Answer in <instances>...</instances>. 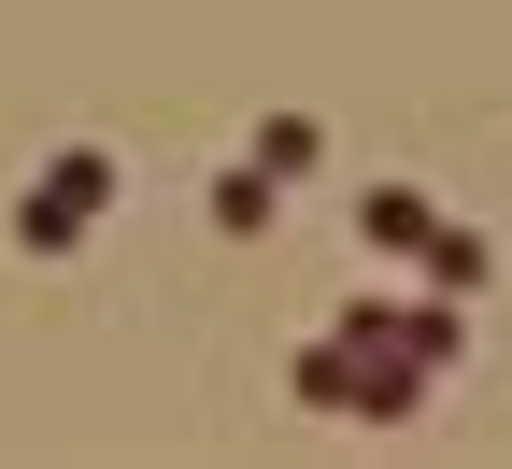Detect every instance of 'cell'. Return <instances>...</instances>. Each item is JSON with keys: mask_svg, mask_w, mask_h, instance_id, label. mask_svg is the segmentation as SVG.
Returning a JSON list of instances; mask_svg holds the SVG:
<instances>
[{"mask_svg": "<svg viewBox=\"0 0 512 469\" xmlns=\"http://www.w3.org/2000/svg\"><path fill=\"white\" fill-rule=\"evenodd\" d=\"M100 199H114V157H100V143H57V157H43V185L15 199V242H29V256H72Z\"/></svg>", "mask_w": 512, "mask_h": 469, "instance_id": "obj_1", "label": "cell"}, {"mask_svg": "<svg viewBox=\"0 0 512 469\" xmlns=\"http://www.w3.org/2000/svg\"><path fill=\"white\" fill-rule=\"evenodd\" d=\"M313 157H328V128H313V114H271V128H256V171H271V185L313 171Z\"/></svg>", "mask_w": 512, "mask_h": 469, "instance_id": "obj_2", "label": "cell"}, {"mask_svg": "<svg viewBox=\"0 0 512 469\" xmlns=\"http://www.w3.org/2000/svg\"><path fill=\"white\" fill-rule=\"evenodd\" d=\"M427 228H441V214H427L413 185H370V242H399V256H427Z\"/></svg>", "mask_w": 512, "mask_h": 469, "instance_id": "obj_3", "label": "cell"}, {"mask_svg": "<svg viewBox=\"0 0 512 469\" xmlns=\"http://www.w3.org/2000/svg\"><path fill=\"white\" fill-rule=\"evenodd\" d=\"M427 271H441V299H470V285H484V242H470V228H427Z\"/></svg>", "mask_w": 512, "mask_h": 469, "instance_id": "obj_4", "label": "cell"}]
</instances>
